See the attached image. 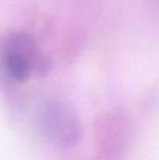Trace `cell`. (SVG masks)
I'll return each mask as SVG.
<instances>
[{
	"instance_id": "cell-1",
	"label": "cell",
	"mask_w": 159,
	"mask_h": 160,
	"mask_svg": "<svg viewBox=\"0 0 159 160\" xmlns=\"http://www.w3.org/2000/svg\"><path fill=\"white\" fill-rule=\"evenodd\" d=\"M4 70L14 82H25L35 72L47 70V58L39 52L31 35L25 32L13 34L8 37L3 49Z\"/></svg>"
},
{
	"instance_id": "cell-2",
	"label": "cell",
	"mask_w": 159,
	"mask_h": 160,
	"mask_svg": "<svg viewBox=\"0 0 159 160\" xmlns=\"http://www.w3.org/2000/svg\"><path fill=\"white\" fill-rule=\"evenodd\" d=\"M42 131L45 138L61 149H69L78 145L83 132L79 114L65 100H54L45 105Z\"/></svg>"
},
{
	"instance_id": "cell-3",
	"label": "cell",
	"mask_w": 159,
	"mask_h": 160,
	"mask_svg": "<svg viewBox=\"0 0 159 160\" xmlns=\"http://www.w3.org/2000/svg\"><path fill=\"white\" fill-rule=\"evenodd\" d=\"M96 129L100 152L107 158H118L127 142V117L120 111L104 112Z\"/></svg>"
}]
</instances>
